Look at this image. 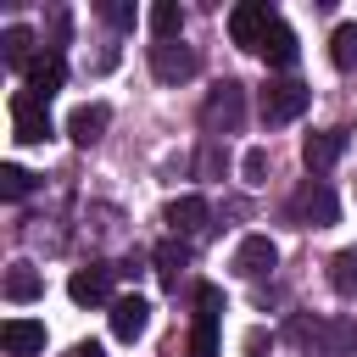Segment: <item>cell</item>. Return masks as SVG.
<instances>
[{
	"label": "cell",
	"instance_id": "5b68a950",
	"mask_svg": "<svg viewBox=\"0 0 357 357\" xmlns=\"http://www.w3.org/2000/svg\"><path fill=\"white\" fill-rule=\"evenodd\" d=\"M273 262H279V245H273L268 234H245V240H240V251H234V273H245V279L273 273Z\"/></svg>",
	"mask_w": 357,
	"mask_h": 357
},
{
	"label": "cell",
	"instance_id": "3957f363",
	"mask_svg": "<svg viewBox=\"0 0 357 357\" xmlns=\"http://www.w3.org/2000/svg\"><path fill=\"white\" fill-rule=\"evenodd\" d=\"M273 22H279V17H273L262 0H245V6H234V11H229V39H234V45H245V50H262V39L273 33Z\"/></svg>",
	"mask_w": 357,
	"mask_h": 357
},
{
	"label": "cell",
	"instance_id": "7c38bea8",
	"mask_svg": "<svg viewBox=\"0 0 357 357\" xmlns=\"http://www.w3.org/2000/svg\"><path fill=\"white\" fill-rule=\"evenodd\" d=\"M296 218H301V223H312V229L335 223V195H329L324 184H307V190L296 195Z\"/></svg>",
	"mask_w": 357,
	"mask_h": 357
},
{
	"label": "cell",
	"instance_id": "ffe728a7",
	"mask_svg": "<svg viewBox=\"0 0 357 357\" xmlns=\"http://www.w3.org/2000/svg\"><path fill=\"white\" fill-rule=\"evenodd\" d=\"M39 290H45V279H39L28 262H11V273H6V296H11V301H33Z\"/></svg>",
	"mask_w": 357,
	"mask_h": 357
},
{
	"label": "cell",
	"instance_id": "603a6c76",
	"mask_svg": "<svg viewBox=\"0 0 357 357\" xmlns=\"http://www.w3.org/2000/svg\"><path fill=\"white\" fill-rule=\"evenodd\" d=\"M28 190H33V173L17 167V162H6V167H0V195H6V201H22Z\"/></svg>",
	"mask_w": 357,
	"mask_h": 357
},
{
	"label": "cell",
	"instance_id": "52a82bcc",
	"mask_svg": "<svg viewBox=\"0 0 357 357\" xmlns=\"http://www.w3.org/2000/svg\"><path fill=\"white\" fill-rule=\"evenodd\" d=\"M145 324H151V301L145 296H117L112 301V335L117 340H139Z\"/></svg>",
	"mask_w": 357,
	"mask_h": 357
},
{
	"label": "cell",
	"instance_id": "cb8c5ba5",
	"mask_svg": "<svg viewBox=\"0 0 357 357\" xmlns=\"http://www.w3.org/2000/svg\"><path fill=\"white\" fill-rule=\"evenodd\" d=\"M240 173H245V184H268V151L251 145V151L240 156Z\"/></svg>",
	"mask_w": 357,
	"mask_h": 357
},
{
	"label": "cell",
	"instance_id": "8992f818",
	"mask_svg": "<svg viewBox=\"0 0 357 357\" xmlns=\"http://www.w3.org/2000/svg\"><path fill=\"white\" fill-rule=\"evenodd\" d=\"M0 346L11 357H39L45 351V324L39 318H6L0 324Z\"/></svg>",
	"mask_w": 357,
	"mask_h": 357
},
{
	"label": "cell",
	"instance_id": "5bb4252c",
	"mask_svg": "<svg viewBox=\"0 0 357 357\" xmlns=\"http://www.w3.org/2000/svg\"><path fill=\"white\" fill-rule=\"evenodd\" d=\"M106 117H112V112H106L100 100L78 106V112L67 117V134H73V145H95V139H100V128H106Z\"/></svg>",
	"mask_w": 357,
	"mask_h": 357
},
{
	"label": "cell",
	"instance_id": "d4e9b609",
	"mask_svg": "<svg viewBox=\"0 0 357 357\" xmlns=\"http://www.w3.org/2000/svg\"><path fill=\"white\" fill-rule=\"evenodd\" d=\"M100 17H106L112 28H134V6H123V0H106V6H100Z\"/></svg>",
	"mask_w": 357,
	"mask_h": 357
},
{
	"label": "cell",
	"instance_id": "7a4b0ae2",
	"mask_svg": "<svg viewBox=\"0 0 357 357\" xmlns=\"http://www.w3.org/2000/svg\"><path fill=\"white\" fill-rule=\"evenodd\" d=\"M11 134L22 145H45L50 139V112H45V100L33 89H17L11 95Z\"/></svg>",
	"mask_w": 357,
	"mask_h": 357
},
{
	"label": "cell",
	"instance_id": "e0dca14e",
	"mask_svg": "<svg viewBox=\"0 0 357 357\" xmlns=\"http://www.w3.org/2000/svg\"><path fill=\"white\" fill-rule=\"evenodd\" d=\"M190 357H218V312H195L190 324Z\"/></svg>",
	"mask_w": 357,
	"mask_h": 357
},
{
	"label": "cell",
	"instance_id": "44dd1931",
	"mask_svg": "<svg viewBox=\"0 0 357 357\" xmlns=\"http://www.w3.org/2000/svg\"><path fill=\"white\" fill-rule=\"evenodd\" d=\"M0 50H6L11 67L28 73V61H33V33H28V28H6V33H0Z\"/></svg>",
	"mask_w": 357,
	"mask_h": 357
},
{
	"label": "cell",
	"instance_id": "d6986e66",
	"mask_svg": "<svg viewBox=\"0 0 357 357\" xmlns=\"http://www.w3.org/2000/svg\"><path fill=\"white\" fill-rule=\"evenodd\" d=\"M178 28H184V6H178V0H156V6H151V33L167 45Z\"/></svg>",
	"mask_w": 357,
	"mask_h": 357
},
{
	"label": "cell",
	"instance_id": "30bf717a",
	"mask_svg": "<svg viewBox=\"0 0 357 357\" xmlns=\"http://www.w3.org/2000/svg\"><path fill=\"white\" fill-rule=\"evenodd\" d=\"M22 78H28V89H33V95H39L45 106H50V95H56L61 84H67V61H61V56H33Z\"/></svg>",
	"mask_w": 357,
	"mask_h": 357
},
{
	"label": "cell",
	"instance_id": "9c48e42d",
	"mask_svg": "<svg viewBox=\"0 0 357 357\" xmlns=\"http://www.w3.org/2000/svg\"><path fill=\"white\" fill-rule=\"evenodd\" d=\"M151 73H156L162 84H178V78L195 73V56H190L184 45H173V39H167V45H151Z\"/></svg>",
	"mask_w": 357,
	"mask_h": 357
},
{
	"label": "cell",
	"instance_id": "8fae6325",
	"mask_svg": "<svg viewBox=\"0 0 357 357\" xmlns=\"http://www.w3.org/2000/svg\"><path fill=\"white\" fill-rule=\"evenodd\" d=\"M67 296H73L78 307H100V301L112 296V268H78V273L67 279Z\"/></svg>",
	"mask_w": 357,
	"mask_h": 357
},
{
	"label": "cell",
	"instance_id": "7402d4cb",
	"mask_svg": "<svg viewBox=\"0 0 357 357\" xmlns=\"http://www.w3.org/2000/svg\"><path fill=\"white\" fill-rule=\"evenodd\" d=\"M329 61L346 73V67H357V22H340L335 28V39H329Z\"/></svg>",
	"mask_w": 357,
	"mask_h": 357
},
{
	"label": "cell",
	"instance_id": "4fadbf2b",
	"mask_svg": "<svg viewBox=\"0 0 357 357\" xmlns=\"http://www.w3.org/2000/svg\"><path fill=\"white\" fill-rule=\"evenodd\" d=\"M167 223H173V234H195V229H206V201L201 195H178V201H167V212H162Z\"/></svg>",
	"mask_w": 357,
	"mask_h": 357
},
{
	"label": "cell",
	"instance_id": "ba28073f",
	"mask_svg": "<svg viewBox=\"0 0 357 357\" xmlns=\"http://www.w3.org/2000/svg\"><path fill=\"white\" fill-rule=\"evenodd\" d=\"M340 156H346V134H340V128H324V134H307V139H301V162H307L312 173L335 167Z\"/></svg>",
	"mask_w": 357,
	"mask_h": 357
},
{
	"label": "cell",
	"instance_id": "6da1fadb",
	"mask_svg": "<svg viewBox=\"0 0 357 357\" xmlns=\"http://www.w3.org/2000/svg\"><path fill=\"white\" fill-rule=\"evenodd\" d=\"M307 100H312V89H307V84L279 78V84H268V89L257 95V112H262V123H290V117H301V112H307Z\"/></svg>",
	"mask_w": 357,
	"mask_h": 357
},
{
	"label": "cell",
	"instance_id": "ac0fdd59",
	"mask_svg": "<svg viewBox=\"0 0 357 357\" xmlns=\"http://www.w3.org/2000/svg\"><path fill=\"white\" fill-rule=\"evenodd\" d=\"M329 284L340 296H357V245H346V251L329 257Z\"/></svg>",
	"mask_w": 357,
	"mask_h": 357
},
{
	"label": "cell",
	"instance_id": "9a60e30c",
	"mask_svg": "<svg viewBox=\"0 0 357 357\" xmlns=\"http://www.w3.org/2000/svg\"><path fill=\"white\" fill-rule=\"evenodd\" d=\"M268 67H290L296 56H301V45H296V33H290V22H273V33L262 39V50H257Z\"/></svg>",
	"mask_w": 357,
	"mask_h": 357
},
{
	"label": "cell",
	"instance_id": "484cf974",
	"mask_svg": "<svg viewBox=\"0 0 357 357\" xmlns=\"http://www.w3.org/2000/svg\"><path fill=\"white\" fill-rule=\"evenodd\" d=\"M73 357H106V351H100L95 340H84V346H73Z\"/></svg>",
	"mask_w": 357,
	"mask_h": 357
},
{
	"label": "cell",
	"instance_id": "277c9868",
	"mask_svg": "<svg viewBox=\"0 0 357 357\" xmlns=\"http://www.w3.org/2000/svg\"><path fill=\"white\" fill-rule=\"evenodd\" d=\"M240 117H245V89L240 84H218L206 95V106H201L206 134H229V128H240Z\"/></svg>",
	"mask_w": 357,
	"mask_h": 357
},
{
	"label": "cell",
	"instance_id": "2e32d148",
	"mask_svg": "<svg viewBox=\"0 0 357 357\" xmlns=\"http://www.w3.org/2000/svg\"><path fill=\"white\" fill-rule=\"evenodd\" d=\"M184 268H190V245H184L178 234H173V240H162V245H156V279H162V284H178V273H184Z\"/></svg>",
	"mask_w": 357,
	"mask_h": 357
}]
</instances>
